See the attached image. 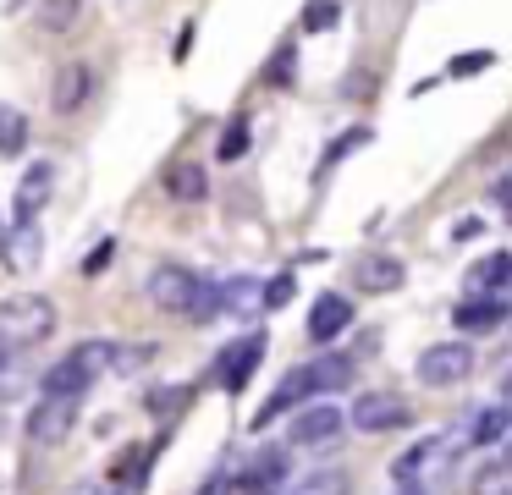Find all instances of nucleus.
<instances>
[{
  "instance_id": "obj_1",
  "label": "nucleus",
  "mask_w": 512,
  "mask_h": 495,
  "mask_svg": "<svg viewBox=\"0 0 512 495\" xmlns=\"http://www.w3.org/2000/svg\"><path fill=\"white\" fill-rule=\"evenodd\" d=\"M353 374L358 369H353V358H347V352H331V358H314V363H303V369H292L287 380L265 396V407L254 413V429H270L276 418H287L298 402H309V396L347 391V385H353Z\"/></svg>"
},
{
  "instance_id": "obj_2",
  "label": "nucleus",
  "mask_w": 512,
  "mask_h": 495,
  "mask_svg": "<svg viewBox=\"0 0 512 495\" xmlns=\"http://www.w3.org/2000/svg\"><path fill=\"white\" fill-rule=\"evenodd\" d=\"M56 336V303L45 292H12L0 303V341L12 347H39V341Z\"/></svg>"
},
{
  "instance_id": "obj_3",
  "label": "nucleus",
  "mask_w": 512,
  "mask_h": 495,
  "mask_svg": "<svg viewBox=\"0 0 512 495\" xmlns=\"http://www.w3.org/2000/svg\"><path fill=\"white\" fill-rule=\"evenodd\" d=\"M413 374H419L424 391H452V385H463L474 374V347L468 341H435V347L419 352Z\"/></svg>"
},
{
  "instance_id": "obj_4",
  "label": "nucleus",
  "mask_w": 512,
  "mask_h": 495,
  "mask_svg": "<svg viewBox=\"0 0 512 495\" xmlns=\"http://www.w3.org/2000/svg\"><path fill=\"white\" fill-rule=\"evenodd\" d=\"M342 429H347V407H336V402H298L292 407V424H287V446H331V440H342Z\"/></svg>"
},
{
  "instance_id": "obj_5",
  "label": "nucleus",
  "mask_w": 512,
  "mask_h": 495,
  "mask_svg": "<svg viewBox=\"0 0 512 495\" xmlns=\"http://www.w3.org/2000/svg\"><path fill=\"white\" fill-rule=\"evenodd\" d=\"M347 424H353L358 435H391V429L413 424V407L402 402L397 391H364L353 407H347Z\"/></svg>"
},
{
  "instance_id": "obj_6",
  "label": "nucleus",
  "mask_w": 512,
  "mask_h": 495,
  "mask_svg": "<svg viewBox=\"0 0 512 495\" xmlns=\"http://www.w3.org/2000/svg\"><path fill=\"white\" fill-rule=\"evenodd\" d=\"M265 358V330H254V336H243V341H232V347H221L215 352V385H221L226 396H237L248 385V374H254V363Z\"/></svg>"
},
{
  "instance_id": "obj_7",
  "label": "nucleus",
  "mask_w": 512,
  "mask_h": 495,
  "mask_svg": "<svg viewBox=\"0 0 512 495\" xmlns=\"http://www.w3.org/2000/svg\"><path fill=\"white\" fill-rule=\"evenodd\" d=\"M72 424H78V402L72 396H39L28 407V440L34 446H61L72 435Z\"/></svg>"
},
{
  "instance_id": "obj_8",
  "label": "nucleus",
  "mask_w": 512,
  "mask_h": 495,
  "mask_svg": "<svg viewBox=\"0 0 512 495\" xmlns=\"http://www.w3.org/2000/svg\"><path fill=\"white\" fill-rule=\"evenodd\" d=\"M193 292H199V275H193V270H182V264H160V270H149V303H155L160 314L188 319Z\"/></svg>"
},
{
  "instance_id": "obj_9",
  "label": "nucleus",
  "mask_w": 512,
  "mask_h": 495,
  "mask_svg": "<svg viewBox=\"0 0 512 495\" xmlns=\"http://www.w3.org/2000/svg\"><path fill=\"white\" fill-rule=\"evenodd\" d=\"M0 259H6L12 275H34L45 264V231H39V220H17L12 231H0Z\"/></svg>"
},
{
  "instance_id": "obj_10",
  "label": "nucleus",
  "mask_w": 512,
  "mask_h": 495,
  "mask_svg": "<svg viewBox=\"0 0 512 495\" xmlns=\"http://www.w3.org/2000/svg\"><path fill=\"white\" fill-rule=\"evenodd\" d=\"M452 325L463 336H490V330L507 325V297L501 292H468L463 303L452 308Z\"/></svg>"
},
{
  "instance_id": "obj_11",
  "label": "nucleus",
  "mask_w": 512,
  "mask_h": 495,
  "mask_svg": "<svg viewBox=\"0 0 512 495\" xmlns=\"http://www.w3.org/2000/svg\"><path fill=\"white\" fill-rule=\"evenodd\" d=\"M347 325H353V297H342V292H320L314 297V308H309V341L314 347H331L336 336H347Z\"/></svg>"
},
{
  "instance_id": "obj_12",
  "label": "nucleus",
  "mask_w": 512,
  "mask_h": 495,
  "mask_svg": "<svg viewBox=\"0 0 512 495\" xmlns=\"http://www.w3.org/2000/svg\"><path fill=\"white\" fill-rule=\"evenodd\" d=\"M94 94V66L89 61H67L56 72V83H50V105L61 110V116H72V110H83Z\"/></svg>"
},
{
  "instance_id": "obj_13",
  "label": "nucleus",
  "mask_w": 512,
  "mask_h": 495,
  "mask_svg": "<svg viewBox=\"0 0 512 495\" xmlns=\"http://www.w3.org/2000/svg\"><path fill=\"white\" fill-rule=\"evenodd\" d=\"M353 281L364 286V292H397V286L408 281V270H402V259H391V253H364V259L353 264Z\"/></svg>"
},
{
  "instance_id": "obj_14",
  "label": "nucleus",
  "mask_w": 512,
  "mask_h": 495,
  "mask_svg": "<svg viewBox=\"0 0 512 495\" xmlns=\"http://www.w3.org/2000/svg\"><path fill=\"white\" fill-rule=\"evenodd\" d=\"M50 187H56V171H50L45 160H39V165H28V176L17 182V198H12L17 220H39V209L50 204Z\"/></svg>"
},
{
  "instance_id": "obj_15",
  "label": "nucleus",
  "mask_w": 512,
  "mask_h": 495,
  "mask_svg": "<svg viewBox=\"0 0 512 495\" xmlns=\"http://www.w3.org/2000/svg\"><path fill=\"white\" fill-rule=\"evenodd\" d=\"M166 193L177 198V204H199V198L210 193V171H204L199 160H177L166 171Z\"/></svg>"
},
{
  "instance_id": "obj_16",
  "label": "nucleus",
  "mask_w": 512,
  "mask_h": 495,
  "mask_svg": "<svg viewBox=\"0 0 512 495\" xmlns=\"http://www.w3.org/2000/svg\"><path fill=\"white\" fill-rule=\"evenodd\" d=\"M287 451H292V446H259L254 457L243 462V473H248L254 484H265V490H276V484L292 473V457H287Z\"/></svg>"
},
{
  "instance_id": "obj_17",
  "label": "nucleus",
  "mask_w": 512,
  "mask_h": 495,
  "mask_svg": "<svg viewBox=\"0 0 512 495\" xmlns=\"http://www.w3.org/2000/svg\"><path fill=\"white\" fill-rule=\"evenodd\" d=\"M507 424H512V413L501 402H490V407H479V413L468 418L463 440H468V446H496V440L507 435Z\"/></svg>"
},
{
  "instance_id": "obj_18",
  "label": "nucleus",
  "mask_w": 512,
  "mask_h": 495,
  "mask_svg": "<svg viewBox=\"0 0 512 495\" xmlns=\"http://www.w3.org/2000/svg\"><path fill=\"white\" fill-rule=\"evenodd\" d=\"M452 440H457V435H424V440H419V446H413V451H402V457H397V468H391V473H397L402 484H408V479H419V473L430 468V462L441 457V451L452 446Z\"/></svg>"
},
{
  "instance_id": "obj_19",
  "label": "nucleus",
  "mask_w": 512,
  "mask_h": 495,
  "mask_svg": "<svg viewBox=\"0 0 512 495\" xmlns=\"http://www.w3.org/2000/svg\"><path fill=\"white\" fill-rule=\"evenodd\" d=\"M39 385H45V396H72V402H78V396L89 391L94 380H89V374H83L72 358H61V363H50V369H45V380H39Z\"/></svg>"
},
{
  "instance_id": "obj_20",
  "label": "nucleus",
  "mask_w": 512,
  "mask_h": 495,
  "mask_svg": "<svg viewBox=\"0 0 512 495\" xmlns=\"http://www.w3.org/2000/svg\"><path fill=\"white\" fill-rule=\"evenodd\" d=\"M507 275H512V253H485V259L468 270V292H501L507 286Z\"/></svg>"
},
{
  "instance_id": "obj_21",
  "label": "nucleus",
  "mask_w": 512,
  "mask_h": 495,
  "mask_svg": "<svg viewBox=\"0 0 512 495\" xmlns=\"http://www.w3.org/2000/svg\"><path fill=\"white\" fill-rule=\"evenodd\" d=\"M111 352H116V341H105V336H94V341H78V347L67 352L72 363H78L89 380H100V374H111Z\"/></svg>"
},
{
  "instance_id": "obj_22",
  "label": "nucleus",
  "mask_w": 512,
  "mask_h": 495,
  "mask_svg": "<svg viewBox=\"0 0 512 495\" xmlns=\"http://www.w3.org/2000/svg\"><path fill=\"white\" fill-rule=\"evenodd\" d=\"M221 286V308H232V314H248V308H259V275H226Z\"/></svg>"
},
{
  "instance_id": "obj_23",
  "label": "nucleus",
  "mask_w": 512,
  "mask_h": 495,
  "mask_svg": "<svg viewBox=\"0 0 512 495\" xmlns=\"http://www.w3.org/2000/svg\"><path fill=\"white\" fill-rule=\"evenodd\" d=\"M23 149H28V116L17 105H0V154L17 160Z\"/></svg>"
},
{
  "instance_id": "obj_24",
  "label": "nucleus",
  "mask_w": 512,
  "mask_h": 495,
  "mask_svg": "<svg viewBox=\"0 0 512 495\" xmlns=\"http://www.w3.org/2000/svg\"><path fill=\"white\" fill-rule=\"evenodd\" d=\"M248 143H254V121H248L243 110H237V116L226 121V132H221V143H215V154H221V160H243Z\"/></svg>"
},
{
  "instance_id": "obj_25",
  "label": "nucleus",
  "mask_w": 512,
  "mask_h": 495,
  "mask_svg": "<svg viewBox=\"0 0 512 495\" xmlns=\"http://www.w3.org/2000/svg\"><path fill=\"white\" fill-rule=\"evenodd\" d=\"M287 495H353V484H347V473L320 468V473H309V479H298Z\"/></svg>"
},
{
  "instance_id": "obj_26",
  "label": "nucleus",
  "mask_w": 512,
  "mask_h": 495,
  "mask_svg": "<svg viewBox=\"0 0 512 495\" xmlns=\"http://www.w3.org/2000/svg\"><path fill=\"white\" fill-rule=\"evenodd\" d=\"M474 495H512V462L507 457H490L485 468L474 473Z\"/></svg>"
},
{
  "instance_id": "obj_27",
  "label": "nucleus",
  "mask_w": 512,
  "mask_h": 495,
  "mask_svg": "<svg viewBox=\"0 0 512 495\" xmlns=\"http://www.w3.org/2000/svg\"><path fill=\"white\" fill-rule=\"evenodd\" d=\"M144 363H155V341H116L111 374H138Z\"/></svg>"
},
{
  "instance_id": "obj_28",
  "label": "nucleus",
  "mask_w": 512,
  "mask_h": 495,
  "mask_svg": "<svg viewBox=\"0 0 512 495\" xmlns=\"http://www.w3.org/2000/svg\"><path fill=\"white\" fill-rule=\"evenodd\" d=\"M23 385H28V374H23V347L0 341V396H17Z\"/></svg>"
},
{
  "instance_id": "obj_29",
  "label": "nucleus",
  "mask_w": 512,
  "mask_h": 495,
  "mask_svg": "<svg viewBox=\"0 0 512 495\" xmlns=\"http://www.w3.org/2000/svg\"><path fill=\"white\" fill-rule=\"evenodd\" d=\"M292 297H298V275H292V270L270 275V281L259 286V308H265V314H276V308H287Z\"/></svg>"
},
{
  "instance_id": "obj_30",
  "label": "nucleus",
  "mask_w": 512,
  "mask_h": 495,
  "mask_svg": "<svg viewBox=\"0 0 512 495\" xmlns=\"http://www.w3.org/2000/svg\"><path fill=\"white\" fill-rule=\"evenodd\" d=\"M78 17H83V0H45L39 6V28L45 33H67Z\"/></svg>"
},
{
  "instance_id": "obj_31",
  "label": "nucleus",
  "mask_w": 512,
  "mask_h": 495,
  "mask_svg": "<svg viewBox=\"0 0 512 495\" xmlns=\"http://www.w3.org/2000/svg\"><path fill=\"white\" fill-rule=\"evenodd\" d=\"M188 402H193V385H160V391H149V413L155 418H177Z\"/></svg>"
},
{
  "instance_id": "obj_32",
  "label": "nucleus",
  "mask_w": 512,
  "mask_h": 495,
  "mask_svg": "<svg viewBox=\"0 0 512 495\" xmlns=\"http://www.w3.org/2000/svg\"><path fill=\"white\" fill-rule=\"evenodd\" d=\"M342 22V0H309L303 6V33H331Z\"/></svg>"
},
{
  "instance_id": "obj_33",
  "label": "nucleus",
  "mask_w": 512,
  "mask_h": 495,
  "mask_svg": "<svg viewBox=\"0 0 512 495\" xmlns=\"http://www.w3.org/2000/svg\"><path fill=\"white\" fill-rule=\"evenodd\" d=\"M292 77H298V50L281 44V50L270 55V66H265V88H292Z\"/></svg>"
},
{
  "instance_id": "obj_34",
  "label": "nucleus",
  "mask_w": 512,
  "mask_h": 495,
  "mask_svg": "<svg viewBox=\"0 0 512 495\" xmlns=\"http://www.w3.org/2000/svg\"><path fill=\"white\" fill-rule=\"evenodd\" d=\"M364 143H369V127H347L342 138H336L331 149H325V160H320V176L331 171V165H342V160H347V154H353V149H364Z\"/></svg>"
},
{
  "instance_id": "obj_35",
  "label": "nucleus",
  "mask_w": 512,
  "mask_h": 495,
  "mask_svg": "<svg viewBox=\"0 0 512 495\" xmlns=\"http://www.w3.org/2000/svg\"><path fill=\"white\" fill-rule=\"evenodd\" d=\"M490 66H496V50H468L446 66V77H474V72H490Z\"/></svg>"
},
{
  "instance_id": "obj_36",
  "label": "nucleus",
  "mask_w": 512,
  "mask_h": 495,
  "mask_svg": "<svg viewBox=\"0 0 512 495\" xmlns=\"http://www.w3.org/2000/svg\"><path fill=\"white\" fill-rule=\"evenodd\" d=\"M111 253H116V237H105V242H100V248H94V253H89V259H83V275H100V270H105V264H111Z\"/></svg>"
},
{
  "instance_id": "obj_37",
  "label": "nucleus",
  "mask_w": 512,
  "mask_h": 495,
  "mask_svg": "<svg viewBox=\"0 0 512 495\" xmlns=\"http://www.w3.org/2000/svg\"><path fill=\"white\" fill-rule=\"evenodd\" d=\"M452 237H457V242H468V237H485V220H479V215H463V220H452Z\"/></svg>"
},
{
  "instance_id": "obj_38",
  "label": "nucleus",
  "mask_w": 512,
  "mask_h": 495,
  "mask_svg": "<svg viewBox=\"0 0 512 495\" xmlns=\"http://www.w3.org/2000/svg\"><path fill=\"white\" fill-rule=\"evenodd\" d=\"M490 204H496V209L512 204V176H496V182H490Z\"/></svg>"
},
{
  "instance_id": "obj_39",
  "label": "nucleus",
  "mask_w": 512,
  "mask_h": 495,
  "mask_svg": "<svg viewBox=\"0 0 512 495\" xmlns=\"http://www.w3.org/2000/svg\"><path fill=\"white\" fill-rule=\"evenodd\" d=\"M199 495H221V473H215V479H210V484H204V490H199Z\"/></svg>"
},
{
  "instance_id": "obj_40",
  "label": "nucleus",
  "mask_w": 512,
  "mask_h": 495,
  "mask_svg": "<svg viewBox=\"0 0 512 495\" xmlns=\"http://www.w3.org/2000/svg\"><path fill=\"white\" fill-rule=\"evenodd\" d=\"M402 495H424V484H413V479H408V490H402Z\"/></svg>"
},
{
  "instance_id": "obj_41",
  "label": "nucleus",
  "mask_w": 512,
  "mask_h": 495,
  "mask_svg": "<svg viewBox=\"0 0 512 495\" xmlns=\"http://www.w3.org/2000/svg\"><path fill=\"white\" fill-rule=\"evenodd\" d=\"M0 231H6V220H0Z\"/></svg>"
}]
</instances>
